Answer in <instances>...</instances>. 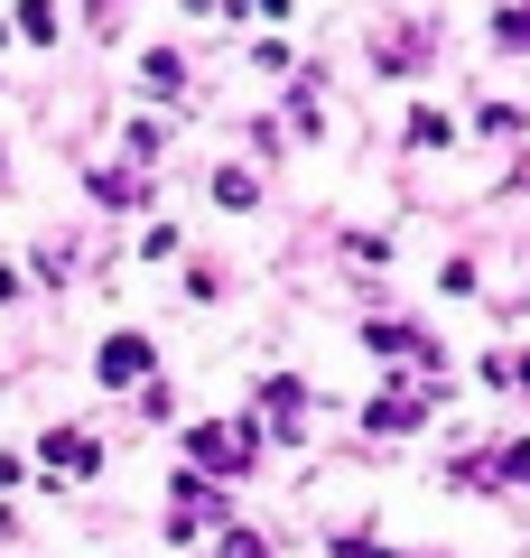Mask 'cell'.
<instances>
[{"label":"cell","mask_w":530,"mask_h":558,"mask_svg":"<svg viewBox=\"0 0 530 558\" xmlns=\"http://www.w3.org/2000/svg\"><path fill=\"white\" fill-rule=\"evenodd\" d=\"M252 438H261V428H252V418H242V428H196V438H186V447H196L205 465H224V475H233V465H252Z\"/></svg>","instance_id":"cell-1"},{"label":"cell","mask_w":530,"mask_h":558,"mask_svg":"<svg viewBox=\"0 0 530 558\" xmlns=\"http://www.w3.org/2000/svg\"><path fill=\"white\" fill-rule=\"evenodd\" d=\"M140 373H149V336H112V344H103V381H112V391L140 381Z\"/></svg>","instance_id":"cell-2"},{"label":"cell","mask_w":530,"mask_h":558,"mask_svg":"<svg viewBox=\"0 0 530 558\" xmlns=\"http://www.w3.org/2000/svg\"><path fill=\"white\" fill-rule=\"evenodd\" d=\"M47 457H57L65 475H94V438H84V428H57V438H47Z\"/></svg>","instance_id":"cell-3"},{"label":"cell","mask_w":530,"mask_h":558,"mask_svg":"<svg viewBox=\"0 0 530 558\" xmlns=\"http://www.w3.org/2000/svg\"><path fill=\"white\" fill-rule=\"evenodd\" d=\"M419 418H429V400H410V391L373 400V428H419Z\"/></svg>","instance_id":"cell-4"},{"label":"cell","mask_w":530,"mask_h":558,"mask_svg":"<svg viewBox=\"0 0 530 558\" xmlns=\"http://www.w3.org/2000/svg\"><path fill=\"white\" fill-rule=\"evenodd\" d=\"M493 38H503V47H530V10H503V20H493Z\"/></svg>","instance_id":"cell-5"},{"label":"cell","mask_w":530,"mask_h":558,"mask_svg":"<svg viewBox=\"0 0 530 558\" xmlns=\"http://www.w3.org/2000/svg\"><path fill=\"white\" fill-rule=\"evenodd\" d=\"M224 558H270V549H261V531H233V539H224Z\"/></svg>","instance_id":"cell-6"}]
</instances>
